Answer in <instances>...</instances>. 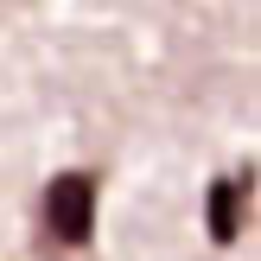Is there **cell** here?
Returning <instances> with one entry per match:
<instances>
[{
	"instance_id": "obj_1",
	"label": "cell",
	"mask_w": 261,
	"mask_h": 261,
	"mask_svg": "<svg viewBox=\"0 0 261 261\" xmlns=\"http://www.w3.org/2000/svg\"><path fill=\"white\" fill-rule=\"evenodd\" d=\"M45 229L64 249H83L96 236V172H58L45 185Z\"/></svg>"
},
{
	"instance_id": "obj_2",
	"label": "cell",
	"mask_w": 261,
	"mask_h": 261,
	"mask_svg": "<svg viewBox=\"0 0 261 261\" xmlns=\"http://www.w3.org/2000/svg\"><path fill=\"white\" fill-rule=\"evenodd\" d=\"M249 191H255V172H249V166L211 178V191H204V229H211V242H236V236H242Z\"/></svg>"
}]
</instances>
